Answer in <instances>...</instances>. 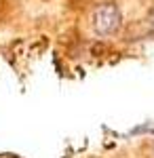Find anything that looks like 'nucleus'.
<instances>
[{
    "label": "nucleus",
    "mask_w": 154,
    "mask_h": 158,
    "mask_svg": "<svg viewBox=\"0 0 154 158\" xmlns=\"http://www.w3.org/2000/svg\"><path fill=\"white\" fill-rule=\"evenodd\" d=\"M120 27V11L116 4L108 2L93 11V30L99 36H110Z\"/></svg>",
    "instance_id": "1"
},
{
    "label": "nucleus",
    "mask_w": 154,
    "mask_h": 158,
    "mask_svg": "<svg viewBox=\"0 0 154 158\" xmlns=\"http://www.w3.org/2000/svg\"><path fill=\"white\" fill-rule=\"evenodd\" d=\"M0 158H21V156H17V154H0Z\"/></svg>",
    "instance_id": "2"
}]
</instances>
